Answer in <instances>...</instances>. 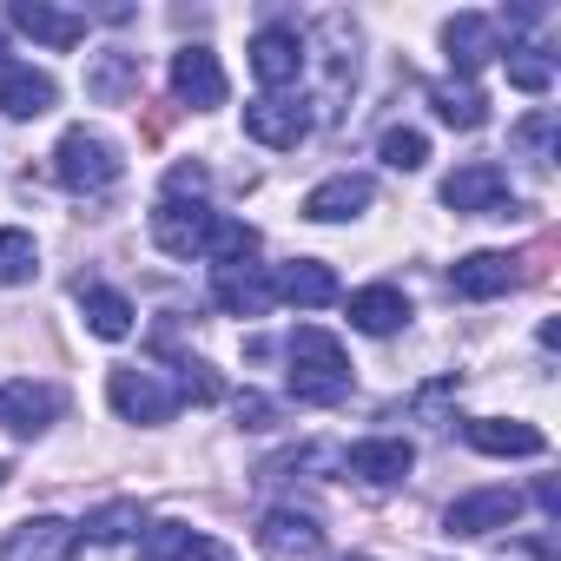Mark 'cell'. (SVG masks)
Listing matches in <instances>:
<instances>
[{
	"instance_id": "obj_1",
	"label": "cell",
	"mask_w": 561,
	"mask_h": 561,
	"mask_svg": "<svg viewBox=\"0 0 561 561\" xmlns=\"http://www.w3.org/2000/svg\"><path fill=\"white\" fill-rule=\"evenodd\" d=\"M285 357H291V397L298 403H337L351 390V357L324 324H298L285 337Z\"/></svg>"
},
{
	"instance_id": "obj_2",
	"label": "cell",
	"mask_w": 561,
	"mask_h": 561,
	"mask_svg": "<svg viewBox=\"0 0 561 561\" xmlns=\"http://www.w3.org/2000/svg\"><path fill=\"white\" fill-rule=\"evenodd\" d=\"M54 179L67 192H80V198H93V192L119 185V146L106 133H93V126H67L60 146H54Z\"/></svg>"
},
{
	"instance_id": "obj_3",
	"label": "cell",
	"mask_w": 561,
	"mask_h": 561,
	"mask_svg": "<svg viewBox=\"0 0 561 561\" xmlns=\"http://www.w3.org/2000/svg\"><path fill=\"white\" fill-rule=\"evenodd\" d=\"M443 205H449L456 218H508V211H522V205L508 198V172L489 165V159L456 165V172L443 179Z\"/></svg>"
},
{
	"instance_id": "obj_4",
	"label": "cell",
	"mask_w": 561,
	"mask_h": 561,
	"mask_svg": "<svg viewBox=\"0 0 561 561\" xmlns=\"http://www.w3.org/2000/svg\"><path fill=\"white\" fill-rule=\"evenodd\" d=\"M106 403H113L126 423H139V430H159V423H172V410H179L172 383H165L159 370H133V364H119V370L106 377Z\"/></svg>"
},
{
	"instance_id": "obj_5",
	"label": "cell",
	"mask_w": 561,
	"mask_h": 561,
	"mask_svg": "<svg viewBox=\"0 0 561 561\" xmlns=\"http://www.w3.org/2000/svg\"><path fill=\"white\" fill-rule=\"evenodd\" d=\"M211 225H218V211H211L205 198H159V211H152V244L172 251V257H205Z\"/></svg>"
},
{
	"instance_id": "obj_6",
	"label": "cell",
	"mask_w": 561,
	"mask_h": 561,
	"mask_svg": "<svg viewBox=\"0 0 561 561\" xmlns=\"http://www.w3.org/2000/svg\"><path fill=\"white\" fill-rule=\"evenodd\" d=\"M305 133H311V106H305L298 93H257V100L244 106V139H257V146H271V152H291Z\"/></svg>"
},
{
	"instance_id": "obj_7",
	"label": "cell",
	"mask_w": 561,
	"mask_h": 561,
	"mask_svg": "<svg viewBox=\"0 0 561 561\" xmlns=\"http://www.w3.org/2000/svg\"><path fill=\"white\" fill-rule=\"evenodd\" d=\"M67 397L54 383H34V377H14V383H0V430L8 436H47L60 423Z\"/></svg>"
},
{
	"instance_id": "obj_8",
	"label": "cell",
	"mask_w": 561,
	"mask_h": 561,
	"mask_svg": "<svg viewBox=\"0 0 561 561\" xmlns=\"http://www.w3.org/2000/svg\"><path fill=\"white\" fill-rule=\"evenodd\" d=\"M311 67V47H305V34L298 27H257V41H251V73H257V87L264 93H285V87H298V73Z\"/></svg>"
},
{
	"instance_id": "obj_9",
	"label": "cell",
	"mask_w": 561,
	"mask_h": 561,
	"mask_svg": "<svg viewBox=\"0 0 561 561\" xmlns=\"http://www.w3.org/2000/svg\"><path fill=\"white\" fill-rule=\"evenodd\" d=\"M73 548H80V528L67 515H27L8 528L0 561H73Z\"/></svg>"
},
{
	"instance_id": "obj_10",
	"label": "cell",
	"mask_w": 561,
	"mask_h": 561,
	"mask_svg": "<svg viewBox=\"0 0 561 561\" xmlns=\"http://www.w3.org/2000/svg\"><path fill=\"white\" fill-rule=\"evenodd\" d=\"M410 469H416V449H410L403 436H364V443H351V456H344V476L364 482V489H397Z\"/></svg>"
},
{
	"instance_id": "obj_11",
	"label": "cell",
	"mask_w": 561,
	"mask_h": 561,
	"mask_svg": "<svg viewBox=\"0 0 561 561\" xmlns=\"http://www.w3.org/2000/svg\"><path fill=\"white\" fill-rule=\"evenodd\" d=\"M172 100L192 106V113L225 106V67H218L211 47H179V54H172Z\"/></svg>"
},
{
	"instance_id": "obj_12",
	"label": "cell",
	"mask_w": 561,
	"mask_h": 561,
	"mask_svg": "<svg viewBox=\"0 0 561 561\" xmlns=\"http://www.w3.org/2000/svg\"><path fill=\"white\" fill-rule=\"evenodd\" d=\"M515 515H522L515 489H469L443 508V528L449 535H495V528H515Z\"/></svg>"
},
{
	"instance_id": "obj_13",
	"label": "cell",
	"mask_w": 561,
	"mask_h": 561,
	"mask_svg": "<svg viewBox=\"0 0 561 561\" xmlns=\"http://www.w3.org/2000/svg\"><path fill=\"white\" fill-rule=\"evenodd\" d=\"M449 285H456V298H502V291H515L522 285V257L515 251H469V257H456V271H449Z\"/></svg>"
},
{
	"instance_id": "obj_14",
	"label": "cell",
	"mask_w": 561,
	"mask_h": 561,
	"mask_svg": "<svg viewBox=\"0 0 561 561\" xmlns=\"http://www.w3.org/2000/svg\"><path fill=\"white\" fill-rule=\"evenodd\" d=\"M271 298L277 305H298V311H318V305H337V271L324 257H291L271 271Z\"/></svg>"
},
{
	"instance_id": "obj_15",
	"label": "cell",
	"mask_w": 561,
	"mask_h": 561,
	"mask_svg": "<svg viewBox=\"0 0 561 561\" xmlns=\"http://www.w3.org/2000/svg\"><path fill=\"white\" fill-rule=\"evenodd\" d=\"M211 305L231 311V318H264L277 298H271V271L264 264H218L211 271Z\"/></svg>"
},
{
	"instance_id": "obj_16",
	"label": "cell",
	"mask_w": 561,
	"mask_h": 561,
	"mask_svg": "<svg viewBox=\"0 0 561 561\" xmlns=\"http://www.w3.org/2000/svg\"><path fill=\"white\" fill-rule=\"evenodd\" d=\"M8 21H14L27 41L54 47V54H67V47H80V41H87V14H73V8H54V0H14V8H8Z\"/></svg>"
},
{
	"instance_id": "obj_17",
	"label": "cell",
	"mask_w": 561,
	"mask_h": 561,
	"mask_svg": "<svg viewBox=\"0 0 561 561\" xmlns=\"http://www.w3.org/2000/svg\"><path fill=\"white\" fill-rule=\"evenodd\" d=\"M443 54H449V67L469 80V73H482V67L502 54V27H495L489 14H456V21H443Z\"/></svg>"
},
{
	"instance_id": "obj_18",
	"label": "cell",
	"mask_w": 561,
	"mask_h": 561,
	"mask_svg": "<svg viewBox=\"0 0 561 561\" xmlns=\"http://www.w3.org/2000/svg\"><path fill=\"white\" fill-rule=\"evenodd\" d=\"M370 198H377V185H370L364 172H331L324 185L305 192V218H318V225H351V218L370 211Z\"/></svg>"
},
{
	"instance_id": "obj_19",
	"label": "cell",
	"mask_w": 561,
	"mask_h": 561,
	"mask_svg": "<svg viewBox=\"0 0 561 561\" xmlns=\"http://www.w3.org/2000/svg\"><path fill=\"white\" fill-rule=\"evenodd\" d=\"M257 548L277 554V561H318L324 554V528L311 515H298V508H271L257 522Z\"/></svg>"
},
{
	"instance_id": "obj_20",
	"label": "cell",
	"mask_w": 561,
	"mask_h": 561,
	"mask_svg": "<svg viewBox=\"0 0 561 561\" xmlns=\"http://www.w3.org/2000/svg\"><path fill=\"white\" fill-rule=\"evenodd\" d=\"M139 554L146 561H231L225 541H211V535H198L185 522H146L139 528Z\"/></svg>"
},
{
	"instance_id": "obj_21",
	"label": "cell",
	"mask_w": 561,
	"mask_h": 561,
	"mask_svg": "<svg viewBox=\"0 0 561 561\" xmlns=\"http://www.w3.org/2000/svg\"><path fill=\"white\" fill-rule=\"evenodd\" d=\"M54 100H60L54 73H41V67H0V113H8V119H41V113H54Z\"/></svg>"
},
{
	"instance_id": "obj_22",
	"label": "cell",
	"mask_w": 561,
	"mask_h": 561,
	"mask_svg": "<svg viewBox=\"0 0 561 561\" xmlns=\"http://www.w3.org/2000/svg\"><path fill=\"white\" fill-rule=\"evenodd\" d=\"M462 436H469V449H482V456H541V449H548V436H541L535 423H515V416H476Z\"/></svg>"
},
{
	"instance_id": "obj_23",
	"label": "cell",
	"mask_w": 561,
	"mask_h": 561,
	"mask_svg": "<svg viewBox=\"0 0 561 561\" xmlns=\"http://www.w3.org/2000/svg\"><path fill=\"white\" fill-rule=\"evenodd\" d=\"M351 324L364 337H390V331L410 324V298L397 285H364V291H351Z\"/></svg>"
},
{
	"instance_id": "obj_24",
	"label": "cell",
	"mask_w": 561,
	"mask_h": 561,
	"mask_svg": "<svg viewBox=\"0 0 561 561\" xmlns=\"http://www.w3.org/2000/svg\"><path fill=\"white\" fill-rule=\"evenodd\" d=\"M80 311H87V331L93 337H106V344H119V337H133V305L119 298V291H106V285H87L80 277Z\"/></svg>"
},
{
	"instance_id": "obj_25",
	"label": "cell",
	"mask_w": 561,
	"mask_h": 561,
	"mask_svg": "<svg viewBox=\"0 0 561 561\" xmlns=\"http://www.w3.org/2000/svg\"><path fill=\"white\" fill-rule=\"evenodd\" d=\"M430 106H436V119L456 126V133H476V126L489 119V100H482L476 80H436V87H430Z\"/></svg>"
},
{
	"instance_id": "obj_26",
	"label": "cell",
	"mask_w": 561,
	"mask_h": 561,
	"mask_svg": "<svg viewBox=\"0 0 561 561\" xmlns=\"http://www.w3.org/2000/svg\"><path fill=\"white\" fill-rule=\"evenodd\" d=\"M133 87H139V60H133V54H100L93 73H87V93H93L100 106H119Z\"/></svg>"
},
{
	"instance_id": "obj_27",
	"label": "cell",
	"mask_w": 561,
	"mask_h": 561,
	"mask_svg": "<svg viewBox=\"0 0 561 561\" xmlns=\"http://www.w3.org/2000/svg\"><path fill=\"white\" fill-rule=\"evenodd\" d=\"M34 271H41V244H34V231L8 225V231H0V285H27Z\"/></svg>"
},
{
	"instance_id": "obj_28",
	"label": "cell",
	"mask_w": 561,
	"mask_h": 561,
	"mask_svg": "<svg viewBox=\"0 0 561 561\" xmlns=\"http://www.w3.org/2000/svg\"><path fill=\"white\" fill-rule=\"evenodd\" d=\"M205 257H211V271H218V264H251V257H257V231H251L244 218H218Z\"/></svg>"
},
{
	"instance_id": "obj_29",
	"label": "cell",
	"mask_w": 561,
	"mask_h": 561,
	"mask_svg": "<svg viewBox=\"0 0 561 561\" xmlns=\"http://www.w3.org/2000/svg\"><path fill=\"white\" fill-rule=\"evenodd\" d=\"M535 165H554V139H561V119L541 106V113H528V119H515V133H508Z\"/></svg>"
},
{
	"instance_id": "obj_30",
	"label": "cell",
	"mask_w": 561,
	"mask_h": 561,
	"mask_svg": "<svg viewBox=\"0 0 561 561\" xmlns=\"http://www.w3.org/2000/svg\"><path fill=\"white\" fill-rule=\"evenodd\" d=\"M377 152H383V165H390V172H423V159H430V139H423L416 126H390Z\"/></svg>"
},
{
	"instance_id": "obj_31",
	"label": "cell",
	"mask_w": 561,
	"mask_h": 561,
	"mask_svg": "<svg viewBox=\"0 0 561 561\" xmlns=\"http://www.w3.org/2000/svg\"><path fill=\"white\" fill-rule=\"evenodd\" d=\"M508 80H515L522 93H548V87H554V60H548L541 47H508Z\"/></svg>"
},
{
	"instance_id": "obj_32",
	"label": "cell",
	"mask_w": 561,
	"mask_h": 561,
	"mask_svg": "<svg viewBox=\"0 0 561 561\" xmlns=\"http://www.w3.org/2000/svg\"><path fill=\"white\" fill-rule=\"evenodd\" d=\"M133 528H146V522H139V502H113V508L87 515V528H80V535H87V541H126Z\"/></svg>"
},
{
	"instance_id": "obj_33",
	"label": "cell",
	"mask_w": 561,
	"mask_h": 561,
	"mask_svg": "<svg viewBox=\"0 0 561 561\" xmlns=\"http://www.w3.org/2000/svg\"><path fill=\"white\" fill-rule=\"evenodd\" d=\"M172 370H179V383H172V397H179V403H218V377H211L198 357H179Z\"/></svg>"
},
{
	"instance_id": "obj_34",
	"label": "cell",
	"mask_w": 561,
	"mask_h": 561,
	"mask_svg": "<svg viewBox=\"0 0 561 561\" xmlns=\"http://www.w3.org/2000/svg\"><path fill=\"white\" fill-rule=\"evenodd\" d=\"M185 192H192V198L205 192V165H172V172H165V198H185Z\"/></svg>"
},
{
	"instance_id": "obj_35",
	"label": "cell",
	"mask_w": 561,
	"mask_h": 561,
	"mask_svg": "<svg viewBox=\"0 0 561 561\" xmlns=\"http://www.w3.org/2000/svg\"><path fill=\"white\" fill-rule=\"evenodd\" d=\"M238 416H251L244 430H264V423H271V403H264L257 390H244V397H238Z\"/></svg>"
},
{
	"instance_id": "obj_36",
	"label": "cell",
	"mask_w": 561,
	"mask_h": 561,
	"mask_svg": "<svg viewBox=\"0 0 561 561\" xmlns=\"http://www.w3.org/2000/svg\"><path fill=\"white\" fill-rule=\"evenodd\" d=\"M535 502H541V515H561V489H554V482H541Z\"/></svg>"
},
{
	"instance_id": "obj_37",
	"label": "cell",
	"mask_w": 561,
	"mask_h": 561,
	"mask_svg": "<svg viewBox=\"0 0 561 561\" xmlns=\"http://www.w3.org/2000/svg\"><path fill=\"white\" fill-rule=\"evenodd\" d=\"M0 482H8V462H0Z\"/></svg>"
},
{
	"instance_id": "obj_38",
	"label": "cell",
	"mask_w": 561,
	"mask_h": 561,
	"mask_svg": "<svg viewBox=\"0 0 561 561\" xmlns=\"http://www.w3.org/2000/svg\"><path fill=\"white\" fill-rule=\"evenodd\" d=\"M351 561H370V554H351Z\"/></svg>"
}]
</instances>
